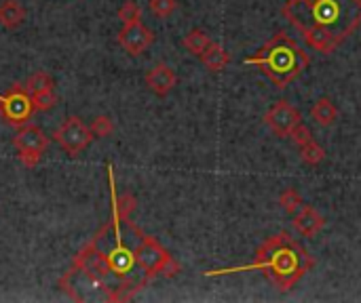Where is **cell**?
<instances>
[{
	"mask_svg": "<svg viewBox=\"0 0 361 303\" xmlns=\"http://www.w3.org/2000/svg\"><path fill=\"white\" fill-rule=\"evenodd\" d=\"M264 122H267V127H269L275 135L288 137V139H290V137L294 135V131L302 124V114H300V110L294 108L290 101L279 99V101L273 103V105L269 108V112L264 114Z\"/></svg>",
	"mask_w": 361,
	"mask_h": 303,
	"instance_id": "obj_7",
	"label": "cell"
},
{
	"mask_svg": "<svg viewBox=\"0 0 361 303\" xmlns=\"http://www.w3.org/2000/svg\"><path fill=\"white\" fill-rule=\"evenodd\" d=\"M25 21V8L19 0H4L0 4V23L6 30H15Z\"/></svg>",
	"mask_w": 361,
	"mask_h": 303,
	"instance_id": "obj_14",
	"label": "cell"
},
{
	"mask_svg": "<svg viewBox=\"0 0 361 303\" xmlns=\"http://www.w3.org/2000/svg\"><path fill=\"white\" fill-rule=\"evenodd\" d=\"M326 226V219L324 215L311 207V205H305L296 215H294V228L305 236V238H313L315 234H319Z\"/></svg>",
	"mask_w": 361,
	"mask_h": 303,
	"instance_id": "obj_11",
	"label": "cell"
},
{
	"mask_svg": "<svg viewBox=\"0 0 361 303\" xmlns=\"http://www.w3.org/2000/svg\"><path fill=\"white\" fill-rule=\"evenodd\" d=\"M118 44L129 53V55H142L152 42H154V32L146 27L142 21L135 23H125L118 32Z\"/></svg>",
	"mask_w": 361,
	"mask_h": 303,
	"instance_id": "obj_8",
	"label": "cell"
},
{
	"mask_svg": "<svg viewBox=\"0 0 361 303\" xmlns=\"http://www.w3.org/2000/svg\"><path fill=\"white\" fill-rule=\"evenodd\" d=\"M17 158H19V162H21L25 169H34V167H38V162L42 160V152H34V150H21V152L17 154Z\"/></svg>",
	"mask_w": 361,
	"mask_h": 303,
	"instance_id": "obj_23",
	"label": "cell"
},
{
	"mask_svg": "<svg viewBox=\"0 0 361 303\" xmlns=\"http://www.w3.org/2000/svg\"><path fill=\"white\" fill-rule=\"evenodd\" d=\"M118 19L125 23H135V21H142V8L135 0H125L123 6L118 8Z\"/></svg>",
	"mask_w": 361,
	"mask_h": 303,
	"instance_id": "obj_20",
	"label": "cell"
},
{
	"mask_svg": "<svg viewBox=\"0 0 361 303\" xmlns=\"http://www.w3.org/2000/svg\"><path fill=\"white\" fill-rule=\"evenodd\" d=\"M313 266L315 259L309 255V251L290 232H279L267 238V243L256 251L254 264L243 268L205 272V276L214 278V276H224L245 270H260L273 287H277L281 293H288L290 289H294L296 283H300L313 270Z\"/></svg>",
	"mask_w": 361,
	"mask_h": 303,
	"instance_id": "obj_2",
	"label": "cell"
},
{
	"mask_svg": "<svg viewBox=\"0 0 361 303\" xmlns=\"http://www.w3.org/2000/svg\"><path fill=\"white\" fill-rule=\"evenodd\" d=\"M30 97H32V105H34L36 112H49V110L57 103V95H55V91H53V86L32 91Z\"/></svg>",
	"mask_w": 361,
	"mask_h": 303,
	"instance_id": "obj_18",
	"label": "cell"
},
{
	"mask_svg": "<svg viewBox=\"0 0 361 303\" xmlns=\"http://www.w3.org/2000/svg\"><path fill=\"white\" fill-rule=\"evenodd\" d=\"M144 82H146L148 91L154 93L157 97H167V95L176 89V84H178V74L173 72L171 65H167V63H157V65H152V67L146 72Z\"/></svg>",
	"mask_w": 361,
	"mask_h": 303,
	"instance_id": "obj_9",
	"label": "cell"
},
{
	"mask_svg": "<svg viewBox=\"0 0 361 303\" xmlns=\"http://www.w3.org/2000/svg\"><path fill=\"white\" fill-rule=\"evenodd\" d=\"M279 205L283 207V211L288 213V215H296L302 207H305V200H302V196H300V192L296 190V188H286L281 194H279Z\"/></svg>",
	"mask_w": 361,
	"mask_h": 303,
	"instance_id": "obj_17",
	"label": "cell"
},
{
	"mask_svg": "<svg viewBox=\"0 0 361 303\" xmlns=\"http://www.w3.org/2000/svg\"><path fill=\"white\" fill-rule=\"evenodd\" d=\"M199 59H201V63H203L209 72H214V74L222 72V70L231 63V55H228L218 42H212Z\"/></svg>",
	"mask_w": 361,
	"mask_h": 303,
	"instance_id": "obj_13",
	"label": "cell"
},
{
	"mask_svg": "<svg viewBox=\"0 0 361 303\" xmlns=\"http://www.w3.org/2000/svg\"><path fill=\"white\" fill-rule=\"evenodd\" d=\"M49 86H53V78L47 74V72H36V74H32L30 78H27V82H25V89L32 93V91H38V89H49Z\"/></svg>",
	"mask_w": 361,
	"mask_h": 303,
	"instance_id": "obj_22",
	"label": "cell"
},
{
	"mask_svg": "<svg viewBox=\"0 0 361 303\" xmlns=\"http://www.w3.org/2000/svg\"><path fill=\"white\" fill-rule=\"evenodd\" d=\"M34 112V105H32V97H30V91L25 86H19L15 84L8 93L0 95V116L13 124V127H21L30 120Z\"/></svg>",
	"mask_w": 361,
	"mask_h": 303,
	"instance_id": "obj_6",
	"label": "cell"
},
{
	"mask_svg": "<svg viewBox=\"0 0 361 303\" xmlns=\"http://www.w3.org/2000/svg\"><path fill=\"white\" fill-rule=\"evenodd\" d=\"M281 15L322 55H332L361 25V0H288Z\"/></svg>",
	"mask_w": 361,
	"mask_h": 303,
	"instance_id": "obj_1",
	"label": "cell"
},
{
	"mask_svg": "<svg viewBox=\"0 0 361 303\" xmlns=\"http://www.w3.org/2000/svg\"><path fill=\"white\" fill-rule=\"evenodd\" d=\"M135 264L137 268L148 276V281L152 283L157 276H163V278H173L180 274L182 266L163 249V245L152 238V236H146L142 234V238L135 243Z\"/></svg>",
	"mask_w": 361,
	"mask_h": 303,
	"instance_id": "obj_4",
	"label": "cell"
},
{
	"mask_svg": "<svg viewBox=\"0 0 361 303\" xmlns=\"http://www.w3.org/2000/svg\"><path fill=\"white\" fill-rule=\"evenodd\" d=\"M298 150H300V158H302V162H307V165H311V167H315V165L324 162V158H326V150H324L315 139L305 141L302 146H298Z\"/></svg>",
	"mask_w": 361,
	"mask_h": 303,
	"instance_id": "obj_16",
	"label": "cell"
},
{
	"mask_svg": "<svg viewBox=\"0 0 361 303\" xmlns=\"http://www.w3.org/2000/svg\"><path fill=\"white\" fill-rule=\"evenodd\" d=\"M245 65H256L277 86L286 89L290 82L300 78L311 65V57L298 42L286 32H277L264 46L243 59Z\"/></svg>",
	"mask_w": 361,
	"mask_h": 303,
	"instance_id": "obj_3",
	"label": "cell"
},
{
	"mask_svg": "<svg viewBox=\"0 0 361 303\" xmlns=\"http://www.w3.org/2000/svg\"><path fill=\"white\" fill-rule=\"evenodd\" d=\"M93 139L95 137H93L89 124H85L82 118H78V116H68L53 131V141L70 156H78L80 152H85Z\"/></svg>",
	"mask_w": 361,
	"mask_h": 303,
	"instance_id": "obj_5",
	"label": "cell"
},
{
	"mask_svg": "<svg viewBox=\"0 0 361 303\" xmlns=\"http://www.w3.org/2000/svg\"><path fill=\"white\" fill-rule=\"evenodd\" d=\"M209 44H212V38H209L203 30H190V32L182 38V46H184L188 53L197 55V57H201Z\"/></svg>",
	"mask_w": 361,
	"mask_h": 303,
	"instance_id": "obj_15",
	"label": "cell"
},
{
	"mask_svg": "<svg viewBox=\"0 0 361 303\" xmlns=\"http://www.w3.org/2000/svg\"><path fill=\"white\" fill-rule=\"evenodd\" d=\"M148 6H150L152 15L165 19V17H169L178 8V0H150Z\"/></svg>",
	"mask_w": 361,
	"mask_h": 303,
	"instance_id": "obj_21",
	"label": "cell"
},
{
	"mask_svg": "<svg viewBox=\"0 0 361 303\" xmlns=\"http://www.w3.org/2000/svg\"><path fill=\"white\" fill-rule=\"evenodd\" d=\"M311 116L319 127H334L338 120V110L330 97H319L311 108Z\"/></svg>",
	"mask_w": 361,
	"mask_h": 303,
	"instance_id": "obj_12",
	"label": "cell"
},
{
	"mask_svg": "<svg viewBox=\"0 0 361 303\" xmlns=\"http://www.w3.org/2000/svg\"><path fill=\"white\" fill-rule=\"evenodd\" d=\"M13 146L17 148V152L21 150H34V152H42L49 148V137L44 135V131L36 124H21L19 131L13 137Z\"/></svg>",
	"mask_w": 361,
	"mask_h": 303,
	"instance_id": "obj_10",
	"label": "cell"
},
{
	"mask_svg": "<svg viewBox=\"0 0 361 303\" xmlns=\"http://www.w3.org/2000/svg\"><path fill=\"white\" fill-rule=\"evenodd\" d=\"M91 133L95 139H104V137H110L114 133V122L110 116H95L89 124Z\"/></svg>",
	"mask_w": 361,
	"mask_h": 303,
	"instance_id": "obj_19",
	"label": "cell"
}]
</instances>
